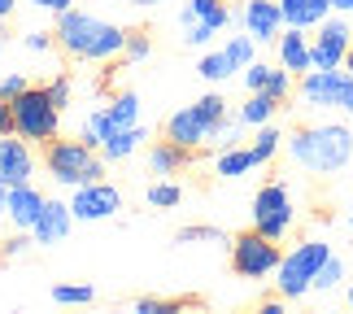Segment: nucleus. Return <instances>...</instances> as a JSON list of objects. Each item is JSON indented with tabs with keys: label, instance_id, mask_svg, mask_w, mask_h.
<instances>
[{
	"label": "nucleus",
	"instance_id": "nucleus-1",
	"mask_svg": "<svg viewBox=\"0 0 353 314\" xmlns=\"http://www.w3.org/2000/svg\"><path fill=\"white\" fill-rule=\"evenodd\" d=\"M52 39H57V48L74 61H114V57H122V48H127V31H122L118 22H105L97 13L74 9V5L65 13H57Z\"/></svg>",
	"mask_w": 353,
	"mask_h": 314
},
{
	"label": "nucleus",
	"instance_id": "nucleus-2",
	"mask_svg": "<svg viewBox=\"0 0 353 314\" xmlns=\"http://www.w3.org/2000/svg\"><path fill=\"white\" fill-rule=\"evenodd\" d=\"M288 157L310 175H336L353 161V131L345 122H314L292 135H283Z\"/></svg>",
	"mask_w": 353,
	"mask_h": 314
},
{
	"label": "nucleus",
	"instance_id": "nucleus-3",
	"mask_svg": "<svg viewBox=\"0 0 353 314\" xmlns=\"http://www.w3.org/2000/svg\"><path fill=\"white\" fill-rule=\"evenodd\" d=\"M44 166H48V179H57L61 188H79V184H92L105 175V153L97 144H88L83 135L79 140H48L44 144Z\"/></svg>",
	"mask_w": 353,
	"mask_h": 314
},
{
	"label": "nucleus",
	"instance_id": "nucleus-4",
	"mask_svg": "<svg viewBox=\"0 0 353 314\" xmlns=\"http://www.w3.org/2000/svg\"><path fill=\"white\" fill-rule=\"evenodd\" d=\"M332 257V244L327 240H301V244H292L288 253L279 257V266H275V288L283 302H301L305 293H314V275H319V266Z\"/></svg>",
	"mask_w": 353,
	"mask_h": 314
},
{
	"label": "nucleus",
	"instance_id": "nucleus-5",
	"mask_svg": "<svg viewBox=\"0 0 353 314\" xmlns=\"http://www.w3.org/2000/svg\"><path fill=\"white\" fill-rule=\"evenodd\" d=\"M13 135H22V140L31 144H48L61 135V105L48 97V84L44 88H26L22 97H13Z\"/></svg>",
	"mask_w": 353,
	"mask_h": 314
},
{
	"label": "nucleus",
	"instance_id": "nucleus-6",
	"mask_svg": "<svg viewBox=\"0 0 353 314\" xmlns=\"http://www.w3.org/2000/svg\"><path fill=\"white\" fill-rule=\"evenodd\" d=\"M227 118V101L219 97V92H210V97H201L196 105L179 109V114H170L166 122V140L183 144V148H205L214 140V131H219V122Z\"/></svg>",
	"mask_w": 353,
	"mask_h": 314
},
{
	"label": "nucleus",
	"instance_id": "nucleus-7",
	"mask_svg": "<svg viewBox=\"0 0 353 314\" xmlns=\"http://www.w3.org/2000/svg\"><path fill=\"white\" fill-rule=\"evenodd\" d=\"M296 97H301L305 109H341V114H353V75L345 66H336V70H305L301 84H296Z\"/></svg>",
	"mask_w": 353,
	"mask_h": 314
},
{
	"label": "nucleus",
	"instance_id": "nucleus-8",
	"mask_svg": "<svg viewBox=\"0 0 353 314\" xmlns=\"http://www.w3.org/2000/svg\"><path fill=\"white\" fill-rule=\"evenodd\" d=\"M279 240H270L262 236V231H240V236L232 240V271L240 279H266V275H275V266H279Z\"/></svg>",
	"mask_w": 353,
	"mask_h": 314
},
{
	"label": "nucleus",
	"instance_id": "nucleus-9",
	"mask_svg": "<svg viewBox=\"0 0 353 314\" xmlns=\"http://www.w3.org/2000/svg\"><path fill=\"white\" fill-rule=\"evenodd\" d=\"M292 193H288V184H279V179H270L257 188V197H253V227L262 231V236L270 240H283L292 231Z\"/></svg>",
	"mask_w": 353,
	"mask_h": 314
},
{
	"label": "nucleus",
	"instance_id": "nucleus-10",
	"mask_svg": "<svg viewBox=\"0 0 353 314\" xmlns=\"http://www.w3.org/2000/svg\"><path fill=\"white\" fill-rule=\"evenodd\" d=\"M227 22H232V9L223 0H183V9H179L183 44H192V48H205L219 31H227Z\"/></svg>",
	"mask_w": 353,
	"mask_h": 314
},
{
	"label": "nucleus",
	"instance_id": "nucleus-11",
	"mask_svg": "<svg viewBox=\"0 0 353 314\" xmlns=\"http://www.w3.org/2000/svg\"><path fill=\"white\" fill-rule=\"evenodd\" d=\"M135 122H140V97H135V92H118L110 105H101L97 114L83 122V131H79V135H83L88 144H97V148H101L114 131L135 127Z\"/></svg>",
	"mask_w": 353,
	"mask_h": 314
},
{
	"label": "nucleus",
	"instance_id": "nucleus-12",
	"mask_svg": "<svg viewBox=\"0 0 353 314\" xmlns=\"http://www.w3.org/2000/svg\"><path fill=\"white\" fill-rule=\"evenodd\" d=\"M122 210V193L105 179H92V184H79L70 188V214L74 223H105Z\"/></svg>",
	"mask_w": 353,
	"mask_h": 314
},
{
	"label": "nucleus",
	"instance_id": "nucleus-13",
	"mask_svg": "<svg viewBox=\"0 0 353 314\" xmlns=\"http://www.w3.org/2000/svg\"><path fill=\"white\" fill-rule=\"evenodd\" d=\"M353 48V26L341 18H323L314 26V39H310V57H314V70H336L345 61V52Z\"/></svg>",
	"mask_w": 353,
	"mask_h": 314
},
{
	"label": "nucleus",
	"instance_id": "nucleus-14",
	"mask_svg": "<svg viewBox=\"0 0 353 314\" xmlns=\"http://www.w3.org/2000/svg\"><path fill=\"white\" fill-rule=\"evenodd\" d=\"M240 22L257 44H275L279 31H283V13H279V0H244L240 5Z\"/></svg>",
	"mask_w": 353,
	"mask_h": 314
},
{
	"label": "nucleus",
	"instance_id": "nucleus-15",
	"mask_svg": "<svg viewBox=\"0 0 353 314\" xmlns=\"http://www.w3.org/2000/svg\"><path fill=\"white\" fill-rule=\"evenodd\" d=\"M35 175V153H31V140L22 135H0V179L5 184H31Z\"/></svg>",
	"mask_w": 353,
	"mask_h": 314
},
{
	"label": "nucleus",
	"instance_id": "nucleus-16",
	"mask_svg": "<svg viewBox=\"0 0 353 314\" xmlns=\"http://www.w3.org/2000/svg\"><path fill=\"white\" fill-rule=\"evenodd\" d=\"M74 227V214H70V201H44L35 227H31V240L35 244H61Z\"/></svg>",
	"mask_w": 353,
	"mask_h": 314
},
{
	"label": "nucleus",
	"instance_id": "nucleus-17",
	"mask_svg": "<svg viewBox=\"0 0 353 314\" xmlns=\"http://www.w3.org/2000/svg\"><path fill=\"white\" fill-rule=\"evenodd\" d=\"M244 88L249 92H270L279 105L292 97V75L283 66H266V61H249L244 66Z\"/></svg>",
	"mask_w": 353,
	"mask_h": 314
},
{
	"label": "nucleus",
	"instance_id": "nucleus-18",
	"mask_svg": "<svg viewBox=\"0 0 353 314\" xmlns=\"http://www.w3.org/2000/svg\"><path fill=\"white\" fill-rule=\"evenodd\" d=\"M275 52H279V66H283L288 75H305V70H314V57H310V39H305V31H296V26H283V31H279Z\"/></svg>",
	"mask_w": 353,
	"mask_h": 314
},
{
	"label": "nucleus",
	"instance_id": "nucleus-19",
	"mask_svg": "<svg viewBox=\"0 0 353 314\" xmlns=\"http://www.w3.org/2000/svg\"><path fill=\"white\" fill-rule=\"evenodd\" d=\"M44 193L39 188H31V184H9V218H13V227L18 231H31L35 227V218H39V210H44Z\"/></svg>",
	"mask_w": 353,
	"mask_h": 314
},
{
	"label": "nucleus",
	"instance_id": "nucleus-20",
	"mask_svg": "<svg viewBox=\"0 0 353 314\" xmlns=\"http://www.w3.org/2000/svg\"><path fill=\"white\" fill-rule=\"evenodd\" d=\"M283 26H296V31H314L323 18H332V0H279Z\"/></svg>",
	"mask_w": 353,
	"mask_h": 314
},
{
	"label": "nucleus",
	"instance_id": "nucleus-21",
	"mask_svg": "<svg viewBox=\"0 0 353 314\" xmlns=\"http://www.w3.org/2000/svg\"><path fill=\"white\" fill-rule=\"evenodd\" d=\"M192 166V148H183V144H174V140H157L153 148H148V170L153 175H179Z\"/></svg>",
	"mask_w": 353,
	"mask_h": 314
},
{
	"label": "nucleus",
	"instance_id": "nucleus-22",
	"mask_svg": "<svg viewBox=\"0 0 353 314\" xmlns=\"http://www.w3.org/2000/svg\"><path fill=\"white\" fill-rule=\"evenodd\" d=\"M144 140H148V127H144V122H135V127L114 131L110 140L101 144V153H105V161H127L131 153H140V148H144Z\"/></svg>",
	"mask_w": 353,
	"mask_h": 314
},
{
	"label": "nucleus",
	"instance_id": "nucleus-23",
	"mask_svg": "<svg viewBox=\"0 0 353 314\" xmlns=\"http://www.w3.org/2000/svg\"><path fill=\"white\" fill-rule=\"evenodd\" d=\"M214 170L223 175V179H244L249 170H257V157L249 144H232V148H219V157H214Z\"/></svg>",
	"mask_w": 353,
	"mask_h": 314
},
{
	"label": "nucleus",
	"instance_id": "nucleus-24",
	"mask_svg": "<svg viewBox=\"0 0 353 314\" xmlns=\"http://www.w3.org/2000/svg\"><path fill=\"white\" fill-rule=\"evenodd\" d=\"M275 114H279V101L270 92H249V101L236 109L240 127H266V122H275Z\"/></svg>",
	"mask_w": 353,
	"mask_h": 314
},
{
	"label": "nucleus",
	"instance_id": "nucleus-25",
	"mask_svg": "<svg viewBox=\"0 0 353 314\" xmlns=\"http://www.w3.org/2000/svg\"><path fill=\"white\" fill-rule=\"evenodd\" d=\"M236 70H240V66L232 61V52H227V48H214V52L201 57V79H210V84H227Z\"/></svg>",
	"mask_w": 353,
	"mask_h": 314
},
{
	"label": "nucleus",
	"instance_id": "nucleus-26",
	"mask_svg": "<svg viewBox=\"0 0 353 314\" xmlns=\"http://www.w3.org/2000/svg\"><path fill=\"white\" fill-rule=\"evenodd\" d=\"M253 157H257V166H266V161H275V153L283 148V131L275 127V122H266V127H257V135H253Z\"/></svg>",
	"mask_w": 353,
	"mask_h": 314
},
{
	"label": "nucleus",
	"instance_id": "nucleus-27",
	"mask_svg": "<svg viewBox=\"0 0 353 314\" xmlns=\"http://www.w3.org/2000/svg\"><path fill=\"white\" fill-rule=\"evenodd\" d=\"M345 284V257H327V262L319 266V275H314V293H336Z\"/></svg>",
	"mask_w": 353,
	"mask_h": 314
},
{
	"label": "nucleus",
	"instance_id": "nucleus-28",
	"mask_svg": "<svg viewBox=\"0 0 353 314\" xmlns=\"http://www.w3.org/2000/svg\"><path fill=\"white\" fill-rule=\"evenodd\" d=\"M179 201H183V188L170 184V179H157L153 188H148V206L153 210H174Z\"/></svg>",
	"mask_w": 353,
	"mask_h": 314
},
{
	"label": "nucleus",
	"instance_id": "nucleus-29",
	"mask_svg": "<svg viewBox=\"0 0 353 314\" xmlns=\"http://www.w3.org/2000/svg\"><path fill=\"white\" fill-rule=\"evenodd\" d=\"M92 297H97L92 284H57V288H52V302L57 306H88Z\"/></svg>",
	"mask_w": 353,
	"mask_h": 314
},
{
	"label": "nucleus",
	"instance_id": "nucleus-30",
	"mask_svg": "<svg viewBox=\"0 0 353 314\" xmlns=\"http://www.w3.org/2000/svg\"><path fill=\"white\" fill-rule=\"evenodd\" d=\"M223 48L232 52V61L240 66V70H244V66H249V61H257V39H253L249 31H244V35H232V39H227Z\"/></svg>",
	"mask_w": 353,
	"mask_h": 314
},
{
	"label": "nucleus",
	"instance_id": "nucleus-31",
	"mask_svg": "<svg viewBox=\"0 0 353 314\" xmlns=\"http://www.w3.org/2000/svg\"><path fill=\"white\" fill-rule=\"evenodd\" d=\"M174 240H179V244H223V231H219V227H201V223H192V227H183Z\"/></svg>",
	"mask_w": 353,
	"mask_h": 314
},
{
	"label": "nucleus",
	"instance_id": "nucleus-32",
	"mask_svg": "<svg viewBox=\"0 0 353 314\" xmlns=\"http://www.w3.org/2000/svg\"><path fill=\"white\" fill-rule=\"evenodd\" d=\"M183 306H192V302H188V297H174V302H166V297H140V302H135L140 314H174Z\"/></svg>",
	"mask_w": 353,
	"mask_h": 314
},
{
	"label": "nucleus",
	"instance_id": "nucleus-33",
	"mask_svg": "<svg viewBox=\"0 0 353 314\" xmlns=\"http://www.w3.org/2000/svg\"><path fill=\"white\" fill-rule=\"evenodd\" d=\"M26 88H31V79H26L22 70H5V75H0V101H13V97H22Z\"/></svg>",
	"mask_w": 353,
	"mask_h": 314
},
{
	"label": "nucleus",
	"instance_id": "nucleus-34",
	"mask_svg": "<svg viewBox=\"0 0 353 314\" xmlns=\"http://www.w3.org/2000/svg\"><path fill=\"white\" fill-rule=\"evenodd\" d=\"M148 52H153V39H148L144 31H127V48H122V57H127V61H144Z\"/></svg>",
	"mask_w": 353,
	"mask_h": 314
},
{
	"label": "nucleus",
	"instance_id": "nucleus-35",
	"mask_svg": "<svg viewBox=\"0 0 353 314\" xmlns=\"http://www.w3.org/2000/svg\"><path fill=\"white\" fill-rule=\"evenodd\" d=\"M236 140H240V118H223V122H219V131H214V140H210V144H214V148H232Z\"/></svg>",
	"mask_w": 353,
	"mask_h": 314
},
{
	"label": "nucleus",
	"instance_id": "nucleus-36",
	"mask_svg": "<svg viewBox=\"0 0 353 314\" xmlns=\"http://www.w3.org/2000/svg\"><path fill=\"white\" fill-rule=\"evenodd\" d=\"M48 97H52V101H57V105L65 109V105H70V97H74V79H70V75H57V79H48Z\"/></svg>",
	"mask_w": 353,
	"mask_h": 314
},
{
	"label": "nucleus",
	"instance_id": "nucleus-37",
	"mask_svg": "<svg viewBox=\"0 0 353 314\" xmlns=\"http://www.w3.org/2000/svg\"><path fill=\"white\" fill-rule=\"evenodd\" d=\"M26 244H35V240H31V236H9L5 244H0V257H5V262H9V257H22Z\"/></svg>",
	"mask_w": 353,
	"mask_h": 314
},
{
	"label": "nucleus",
	"instance_id": "nucleus-38",
	"mask_svg": "<svg viewBox=\"0 0 353 314\" xmlns=\"http://www.w3.org/2000/svg\"><path fill=\"white\" fill-rule=\"evenodd\" d=\"M22 44L31 48V52H48L52 44H57V39H52L48 31H26V39H22Z\"/></svg>",
	"mask_w": 353,
	"mask_h": 314
},
{
	"label": "nucleus",
	"instance_id": "nucleus-39",
	"mask_svg": "<svg viewBox=\"0 0 353 314\" xmlns=\"http://www.w3.org/2000/svg\"><path fill=\"white\" fill-rule=\"evenodd\" d=\"M31 5H35V9H44V13H65V9L74 5V0H31Z\"/></svg>",
	"mask_w": 353,
	"mask_h": 314
},
{
	"label": "nucleus",
	"instance_id": "nucleus-40",
	"mask_svg": "<svg viewBox=\"0 0 353 314\" xmlns=\"http://www.w3.org/2000/svg\"><path fill=\"white\" fill-rule=\"evenodd\" d=\"M9 131H13V105L0 101V135H9Z\"/></svg>",
	"mask_w": 353,
	"mask_h": 314
},
{
	"label": "nucleus",
	"instance_id": "nucleus-41",
	"mask_svg": "<svg viewBox=\"0 0 353 314\" xmlns=\"http://www.w3.org/2000/svg\"><path fill=\"white\" fill-rule=\"evenodd\" d=\"M18 13V0H0V22H9Z\"/></svg>",
	"mask_w": 353,
	"mask_h": 314
},
{
	"label": "nucleus",
	"instance_id": "nucleus-42",
	"mask_svg": "<svg viewBox=\"0 0 353 314\" xmlns=\"http://www.w3.org/2000/svg\"><path fill=\"white\" fill-rule=\"evenodd\" d=\"M332 13H345V18H353V0H332Z\"/></svg>",
	"mask_w": 353,
	"mask_h": 314
},
{
	"label": "nucleus",
	"instance_id": "nucleus-43",
	"mask_svg": "<svg viewBox=\"0 0 353 314\" xmlns=\"http://www.w3.org/2000/svg\"><path fill=\"white\" fill-rule=\"evenodd\" d=\"M283 310V297H275V302H262V314H279Z\"/></svg>",
	"mask_w": 353,
	"mask_h": 314
},
{
	"label": "nucleus",
	"instance_id": "nucleus-44",
	"mask_svg": "<svg viewBox=\"0 0 353 314\" xmlns=\"http://www.w3.org/2000/svg\"><path fill=\"white\" fill-rule=\"evenodd\" d=\"M5 210H9V184L0 179V214H5Z\"/></svg>",
	"mask_w": 353,
	"mask_h": 314
},
{
	"label": "nucleus",
	"instance_id": "nucleus-45",
	"mask_svg": "<svg viewBox=\"0 0 353 314\" xmlns=\"http://www.w3.org/2000/svg\"><path fill=\"white\" fill-rule=\"evenodd\" d=\"M341 66H345V70H349V75H353V48H349V52H345V61H341Z\"/></svg>",
	"mask_w": 353,
	"mask_h": 314
},
{
	"label": "nucleus",
	"instance_id": "nucleus-46",
	"mask_svg": "<svg viewBox=\"0 0 353 314\" xmlns=\"http://www.w3.org/2000/svg\"><path fill=\"white\" fill-rule=\"evenodd\" d=\"M131 5H161V0H131Z\"/></svg>",
	"mask_w": 353,
	"mask_h": 314
},
{
	"label": "nucleus",
	"instance_id": "nucleus-47",
	"mask_svg": "<svg viewBox=\"0 0 353 314\" xmlns=\"http://www.w3.org/2000/svg\"><path fill=\"white\" fill-rule=\"evenodd\" d=\"M345 302H349V306H353V284H349V293H345Z\"/></svg>",
	"mask_w": 353,
	"mask_h": 314
},
{
	"label": "nucleus",
	"instance_id": "nucleus-48",
	"mask_svg": "<svg viewBox=\"0 0 353 314\" xmlns=\"http://www.w3.org/2000/svg\"><path fill=\"white\" fill-rule=\"evenodd\" d=\"M0 52H5V35H0Z\"/></svg>",
	"mask_w": 353,
	"mask_h": 314
},
{
	"label": "nucleus",
	"instance_id": "nucleus-49",
	"mask_svg": "<svg viewBox=\"0 0 353 314\" xmlns=\"http://www.w3.org/2000/svg\"><path fill=\"white\" fill-rule=\"evenodd\" d=\"M349 227H353V210H349Z\"/></svg>",
	"mask_w": 353,
	"mask_h": 314
}]
</instances>
